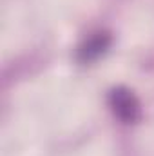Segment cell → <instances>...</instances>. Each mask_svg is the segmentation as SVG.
Wrapping results in <instances>:
<instances>
[{
  "instance_id": "obj_1",
  "label": "cell",
  "mask_w": 154,
  "mask_h": 156,
  "mask_svg": "<svg viewBox=\"0 0 154 156\" xmlns=\"http://www.w3.org/2000/svg\"><path fill=\"white\" fill-rule=\"evenodd\" d=\"M113 105H114V113L125 122H132L138 116V104L129 91H123V89L114 91L113 93Z\"/></svg>"
}]
</instances>
